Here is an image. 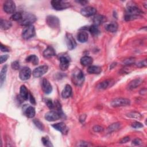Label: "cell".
Returning <instances> with one entry per match:
<instances>
[{"instance_id": "cell-18", "label": "cell", "mask_w": 147, "mask_h": 147, "mask_svg": "<svg viewBox=\"0 0 147 147\" xmlns=\"http://www.w3.org/2000/svg\"><path fill=\"white\" fill-rule=\"evenodd\" d=\"M72 90L71 86L69 84H66L61 92V96L65 99L68 98L72 95Z\"/></svg>"}, {"instance_id": "cell-15", "label": "cell", "mask_w": 147, "mask_h": 147, "mask_svg": "<svg viewBox=\"0 0 147 147\" xmlns=\"http://www.w3.org/2000/svg\"><path fill=\"white\" fill-rule=\"evenodd\" d=\"M52 126L56 130L63 134H65L68 131V128L64 122H59L52 125Z\"/></svg>"}, {"instance_id": "cell-22", "label": "cell", "mask_w": 147, "mask_h": 147, "mask_svg": "<svg viewBox=\"0 0 147 147\" xmlns=\"http://www.w3.org/2000/svg\"><path fill=\"white\" fill-rule=\"evenodd\" d=\"M87 71L90 74H99L102 72V68L99 66L90 65L88 67Z\"/></svg>"}, {"instance_id": "cell-32", "label": "cell", "mask_w": 147, "mask_h": 147, "mask_svg": "<svg viewBox=\"0 0 147 147\" xmlns=\"http://www.w3.org/2000/svg\"><path fill=\"white\" fill-rule=\"evenodd\" d=\"M22 14L20 12L14 13L10 17L11 20L13 21H21L22 18Z\"/></svg>"}, {"instance_id": "cell-20", "label": "cell", "mask_w": 147, "mask_h": 147, "mask_svg": "<svg viewBox=\"0 0 147 147\" xmlns=\"http://www.w3.org/2000/svg\"><path fill=\"white\" fill-rule=\"evenodd\" d=\"M106 20V17L102 15H96L93 18V25L98 26L103 24Z\"/></svg>"}, {"instance_id": "cell-10", "label": "cell", "mask_w": 147, "mask_h": 147, "mask_svg": "<svg viewBox=\"0 0 147 147\" xmlns=\"http://www.w3.org/2000/svg\"><path fill=\"white\" fill-rule=\"evenodd\" d=\"M48 67L46 65H42L36 68L32 72V75L35 78H40L47 72Z\"/></svg>"}, {"instance_id": "cell-2", "label": "cell", "mask_w": 147, "mask_h": 147, "mask_svg": "<svg viewBox=\"0 0 147 147\" xmlns=\"http://www.w3.org/2000/svg\"><path fill=\"white\" fill-rule=\"evenodd\" d=\"M84 75L82 70L79 68L76 69L72 74V82L77 86H82L84 81Z\"/></svg>"}, {"instance_id": "cell-49", "label": "cell", "mask_w": 147, "mask_h": 147, "mask_svg": "<svg viewBox=\"0 0 147 147\" xmlns=\"http://www.w3.org/2000/svg\"><path fill=\"white\" fill-rule=\"evenodd\" d=\"M78 2L81 3V4L83 5H86L87 3H88V1H78Z\"/></svg>"}, {"instance_id": "cell-46", "label": "cell", "mask_w": 147, "mask_h": 147, "mask_svg": "<svg viewBox=\"0 0 147 147\" xmlns=\"http://www.w3.org/2000/svg\"><path fill=\"white\" fill-rule=\"evenodd\" d=\"M129 141H130V137H123V138H122L120 140L119 142L121 144H125V143Z\"/></svg>"}, {"instance_id": "cell-8", "label": "cell", "mask_w": 147, "mask_h": 147, "mask_svg": "<svg viewBox=\"0 0 147 147\" xmlns=\"http://www.w3.org/2000/svg\"><path fill=\"white\" fill-rule=\"evenodd\" d=\"M60 68L62 71H65L68 69L70 63V57L67 54H64L59 56Z\"/></svg>"}, {"instance_id": "cell-40", "label": "cell", "mask_w": 147, "mask_h": 147, "mask_svg": "<svg viewBox=\"0 0 147 147\" xmlns=\"http://www.w3.org/2000/svg\"><path fill=\"white\" fill-rule=\"evenodd\" d=\"M103 127L100 126H99V125H95L92 128V130L95 131V132H101L103 130Z\"/></svg>"}, {"instance_id": "cell-14", "label": "cell", "mask_w": 147, "mask_h": 147, "mask_svg": "<svg viewBox=\"0 0 147 147\" xmlns=\"http://www.w3.org/2000/svg\"><path fill=\"white\" fill-rule=\"evenodd\" d=\"M80 13L83 16L90 17L95 15L96 13V10L93 7L87 6L81 9Z\"/></svg>"}, {"instance_id": "cell-11", "label": "cell", "mask_w": 147, "mask_h": 147, "mask_svg": "<svg viewBox=\"0 0 147 147\" xmlns=\"http://www.w3.org/2000/svg\"><path fill=\"white\" fill-rule=\"evenodd\" d=\"M3 10L8 14L13 13L16 10V6L15 5V3L13 1L11 0H8L5 2L3 4Z\"/></svg>"}, {"instance_id": "cell-25", "label": "cell", "mask_w": 147, "mask_h": 147, "mask_svg": "<svg viewBox=\"0 0 147 147\" xmlns=\"http://www.w3.org/2000/svg\"><path fill=\"white\" fill-rule=\"evenodd\" d=\"M7 71V65H5L0 72V83H1V87L2 86L5 79H6V72Z\"/></svg>"}, {"instance_id": "cell-44", "label": "cell", "mask_w": 147, "mask_h": 147, "mask_svg": "<svg viewBox=\"0 0 147 147\" xmlns=\"http://www.w3.org/2000/svg\"><path fill=\"white\" fill-rule=\"evenodd\" d=\"M142 141L140 139L136 138V139H134L133 141L132 144H133V145H141L142 144Z\"/></svg>"}, {"instance_id": "cell-9", "label": "cell", "mask_w": 147, "mask_h": 147, "mask_svg": "<svg viewBox=\"0 0 147 147\" xmlns=\"http://www.w3.org/2000/svg\"><path fill=\"white\" fill-rule=\"evenodd\" d=\"M61 118L60 113L57 111L51 110L47 112L45 115V119L49 122L57 121Z\"/></svg>"}, {"instance_id": "cell-41", "label": "cell", "mask_w": 147, "mask_h": 147, "mask_svg": "<svg viewBox=\"0 0 147 147\" xmlns=\"http://www.w3.org/2000/svg\"><path fill=\"white\" fill-rule=\"evenodd\" d=\"M9 55H1L0 57V63L1 64L3 63L4 62H5L7 59L9 58Z\"/></svg>"}, {"instance_id": "cell-31", "label": "cell", "mask_w": 147, "mask_h": 147, "mask_svg": "<svg viewBox=\"0 0 147 147\" xmlns=\"http://www.w3.org/2000/svg\"><path fill=\"white\" fill-rule=\"evenodd\" d=\"M120 127H121V123L119 122H116V123H112L111 125H110L107 128V130L109 133H111L119 130Z\"/></svg>"}, {"instance_id": "cell-30", "label": "cell", "mask_w": 147, "mask_h": 147, "mask_svg": "<svg viewBox=\"0 0 147 147\" xmlns=\"http://www.w3.org/2000/svg\"><path fill=\"white\" fill-rule=\"evenodd\" d=\"M87 29L91 33V34L94 36H97L100 33L99 29H98V26L95 25H92L90 26H88Z\"/></svg>"}, {"instance_id": "cell-16", "label": "cell", "mask_w": 147, "mask_h": 147, "mask_svg": "<svg viewBox=\"0 0 147 147\" xmlns=\"http://www.w3.org/2000/svg\"><path fill=\"white\" fill-rule=\"evenodd\" d=\"M41 87L43 91L47 94H49L52 91V86L51 84L48 81V80L45 78H44L42 80Z\"/></svg>"}, {"instance_id": "cell-12", "label": "cell", "mask_w": 147, "mask_h": 147, "mask_svg": "<svg viewBox=\"0 0 147 147\" xmlns=\"http://www.w3.org/2000/svg\"><path fill=\"white\" fill-rule=\"evenodd\" d=\"M65 41L67 48L69 50H72L75 49L77 45L76 42L75 41L72 34L67 33L65 35Z\"/></svg>"}, {"instance_id": "cell-38", "label": "cell", "mask_w": 147, "mask_h": 147, "mask_svg": "<svg viewBox=\"0 0 147 147\" xmlns=\"http://www.w3.org/2000/svg\"><path fill=\"white\" fill-rule=\"evenodd\" d=\"M11 68L13 69H16V70H17L20 68V62L18 61V60H16V61H13L11 64Z\"/></svg>"}, {"instance_id": "cell-21", "label": "cell", "mask_w": 147, "mask_h": 147, "mask_svg": "<svg viewBox=\"0 0 147 147\" xmlns=\"http://www.w3.org/2000/svg\"><path fill=\"white\" fill-rule=\"evenodd\" d=\"M20 94L21 97L24 100H28V99L29 98V92L26 87L25 85H22L21 86L20 90Z\"/></svg>"}, {"instance_id": "cell-42", "label": "cell", "mask_w": 147, "mask_h": 147, "mask_svg": "<svg viewBox=\"0 0 147 147\" xmlns=\"http://www.w3.org/2000/svg\"><path fill=\"white\" fill-rule=\"evenodd\" d=\"M134 59L133 58H130V59H126L125 61H123V63L125 64H127V65H130V64H132L134 63Z\"/></svg>"}, {"instance_id": "cell-23", "label": "cell", "mask_w": 147, "mask_h": 147, "mask_svg": "<svg viewBox=\"0 0 147 147\" xmlns=\"http://www.w3.org/2000/svg\"><path fill=\"white\" fill-rule=\"evenodd\" d=\"M88 34L86 32L81 31L77 35L78 40L82 43L86 42L88 40Z\"/></svg>"}, {"instance_id": "cell-43", "label": "cell", "mask_w": 147, "mask_h": 147, "mask_svg": "<svg viewBox=\"0 0 147 147\" xmlns=\"http://www.w3.org/2000/svg\"><path fill=\"white\" fill-rule=\"evenodd\" d=\"M0 47H1V51L2 52H9L10 51V49L7 47H6L5 45H3L2 43L1 44Z\"/></svg>"}, {"instance_id": "cell-33", "label": "cell", "mask_w": 147, "mask_h": 147, "mask_svg": "<svg viewBox=\"0 0 147 147\" xmlns=\"http://www.w3.org/2000/svg\"><path fill=\"white\" fill-rule=\"evenodd\" d=\"M41 141H42V144H44V146H48V147L53 146V145H52L51 141H50V140H49V138L48 136L42 137L41 138Z\"/></svg>"}, {"instance_id": "cell-13", "label": "cell", "mask_w": 147, "mask_h": 147, "mask_svg": "<svg viewBox=\"0 0 147 147\" xmlns=\"http://www.w3.org/2000/svg\"><path fill=\"white\" fill-rule=\"evenodd\" d=\"M31 75H32L31 69L28 67H25L20 70L19 76L21 80H26L30 78Z\"/></svg>"}, {"instance_id": "cell-27", "label": "cell", "mask_w": 147, "mask_h": 147, "mask_svg": "<svg viewBox=\"0 0 147 147\" xmlns=\"http://www.w3.org/2000/svg\"><path fill=\"white\" fill-rule=\"evenodd\" d=\"M25 114L28 118H33L36 114L34 107H33V106H28L25 111Z\"/></svg>"}, {"instance_id": "cell-48", "label": "cell", "mask_w": 147, "mask_h": 147, "mask_svg": "<svg viewBox=\"0 0 147 147\" xmlns=\"http://www.w3.org/2000/svg\"><path fill=\"white\" fill-rule=\"evenodd\" d=\"M82 144L79 145V146H90L91 144H90L88 142H80Z\"/></svg>"}, {"instance_id": "cell-35", "label": "cell", "mask_w": 147, "mask_h": 147, "mask_svg": "<svg viewBox=\"0 0 147 147\" xmlns=\"http://www.w3.org/2000/svg\"><path fill=\"white\" fill-rule=\"evenodd\" d=\"M33 123H34V125H36V126L40 130H43L44 129V126L43 125V124L42 123V122H41L38 119H35L33 120Z\"/></svg>"}, {"instance_id": "cell-17", "label": "cell", "mask_w": 147, "mask_h": 147, "mask_svg": "<svg viewBox=\"0 0 147 147\" xmlns=\"http://www.w3.org/2000/svg\"><path fill=\"white\" fill-rule=\"evenodd\" d=\"M56 55L54 48L51 46H48L43 52V56L45 58H51Z\"/></svg>"}, {"instance_id": "cell-4", "label": "cell", "mask_w": 147, "mask_h": 147, "mask_svg": "<svg viewBox=\"0 0 147 147\" xmlns=\"http://www.w3.org/2000/svg\"><path fill=\"white\" fill-rule=\"evenodd\" d=\"M35 35V28L33 25L25 26L22 32V37L25 40L31 38Z\"/></svg>"}, {"instance_id": "cell-3", "label": "cell", "mask_w": 147, "mask_h": 147, "mask_svg": "<svg viewBox=\"0 0 147 147\" xmlns=\"http://www.w3.org/2000/svg\"><path fill=\"white\" fill-rule=\"evenodd\" d=\"M53 8L56 10H63L70 7V3L61 0H53L51 2Z\"/></svg>"}, {"instance_id": "cell-37", "label": "cell", "mask_w": 147, "mask_h": 147, "mask_svg": "<svg viewBox=\"0 0 147 147\" xmlns=\"http://www.w3.org/2000/svg\"><path fill=\"white\" fill-rule=\"evenodd\" d=\"M127 116L131 118H137V119H140L141 118V115L138 113H136V112H131L130 113L127 114Z\"/></svg>"}, {"instance_id": "cell-24", "label": "cell", "mask_w": 147, "mask_h": 147, "mask_svg": "<svg viewBox=\"0 0 147 147\" xmlns=\"http://www.w3.org/2000/svg\"><path fill=\"white\" fill-rule=\"evenodd\" d=\"M80 63L84 66H89L90 65L93 61L92 58L88 56H84L80 59Z\"/></svg>"}, {"instance_id": "cell-36", "label": "cell", "mask_w": 147, "mask_h": 147, "mask_svg": "<svg viewBox=\"0 0 147 147\" xmlns=\"http://www.w3.org/2000/svg\"><path fill=\"white\" fill-rule=\"evenodd\" d=\"M44 102L46 104V105L47 106V107L50 109H52L54 107V104L52 102V100L50 99H48V98H46L44 99Z\"/></svg>"}, {"instance_id": "cell-19", "label": "cell", "mask_w": 147, "mask_h": 147, "mask_svg": "<svg viewBox=\"0 0 147 147\" xmlns=\"http://www.w3.org/2000/svg\"><path fill=\"white\" fill-rule=\"evenodd\" d=\"M142 82V79H136L131 80L127 86V88L129 90H133L134 88L138 87Z\"/></svg>"}, {"instance_id": "cell-7", "label": "cell", "mask_w": 147, "mask_h": 147, "mask_svg": "<svg viewBox=\"0 0 147 147\" xmlns=\"http://www.w3.org/2000/svg\"><path fill=\"white\" fill-rule=\"evenodd\" d=\"M36 17L33 14H26L23 16L22 20L20 21V24L22 26H29L32 25L36 21Z\"/></svg>"}, {"instance_id": "cell-34", "label": "cell", "mask_w": 147, "mask_h": 147, "mask_svg": "<svg viewBox=\"0 0 147 147\" xmlns=\"http://www.w3.org/2000/svg\"><path fill=\"white\" fill-rule=\"evenodd\" d=\"M110 84V80H105L101 83H100L98 86V88L99 89H106L109 87Z\"/></svg>"}, {"instance_id": "cell-39", "label": "cell", "mask_w": 147, "mask_h": 147, "mask_svg": "<svg viewBox=\"0 0 147 147\" xmlns=\"http://www.w3.org/2000/svg\"><path fill=\"white\" fill-rule=\"evenodd\" d=\"M131 126L133 127V128H135V129H139V128H141V127H143V125L139 122H133L132 124H131Z\"/></svg>"}, {"instance_id": "cell-1", "label": "cell", "mask_w": 147, "mask_h": 147, "mask_svg": "<svg viewBox=\"0 0 147 147\" xmlns=\"http://www.w3.org/2000/svg\"><path fill=\"white\" fill-rule=\"evenodd\" d=\"M142 14V11H141L137 6L132 3L127 5L124 19L126 21L133 20L140 17Z\"/></svg>"}, {"instance_id": "cell-26", "label": "cell", "mask_w": 147, "mask_h": 147, "mask_svg": "<svg viewBox=\"0 0 147 147\" xmlns=\"http://www.w3.org/2000/svg\"><path fill=\"white\" fill-rule=\"evenodd\" d=\"M118 25L117 23L115 22H111L106 25V29L107 31H108L109 32L114 33V32H117V30H118Z\"/></svg>"}, {"instance_id": "cell-29", "label": "cell", "mask_w": 147, "mask_h": 147, "mask_svg": "<svg viewBox=\"0 0 147 147\" xmlns=\"http://www.w3.org/2000/svg\"><path fill=\"white\" fill-rule=\"evenodd\" d=\"M1 28L3 30H7L11 28L12 24L10 21L6 20H1Z\"/></svg>"}, {"instance_id": "cell-47", "label": "cell", "mask_w": 147, "mask_h": 147, "mask_svg": "<svg viewBox=\"0 0 147 147\" xmlns=\"http://www.w3.org/2000/svg\"><path fill=\"white\" fill-rule=\"evenodd\" d=\"M29 99H30V102L31 103H32L33 105H35V104H36L35 99L34 98V97L33 96V95H32L31 94H29Z\"/></svg>"}, {"instance_id": "cell-6", "label": "cell", "mask_w": 147, "mask_h": 147, "mask_svg": "<svg viewBox=\"0 0 147 147\" xmlns=\"http://www.w3.org/2000/svg\"><path fill=\"white\" fill-rule=\"evenodd\" d=\"M46 22L47 25L51 28L56 29L60 27V21L59 18L52 15H50L47 17Z\"/></svg>"}, {"instance_id": "cell-5", "label": "cell", "mask_w": 147, "mask_h": 147, "mask_svg": "<svg viewBox=\"0 0 147 147\" xmlns=\"http://www.w3.org/2000/svg\"><path fill=\"white\" fill-rule=\"evenodd\" d=\"M111 106L113 107H121L126 106L130 105V100L129 99L124 98H117L111 100L110 103Z\"/></svg>"}, {"instance_id": "cell-45", "label": "cell", "mask_w": 147, "mask_h": 147, "mask_svg": "<svg viewBox=\"0 0 147 147\" xmlns=\"http://www.w3.org/2000/svg\"><path fill=\"white\" fill-rule=\"evenodd\" d=\"M137 67H145L146 65V60H144L143 61H140L139 63H137Z\"/></svg>"}, {"instance_id": "cell-28", "label": "cell", "mask_w": 147, "mask_h": 147, "mask_svg": "<svg viewBox=\"0 0 147 147\" xmlns=\"http://www.w3.org/2000/svg\"><path fill=\"white\" fill-rule=\"evenodd\" d=\"M26 61L28 63H31L34 65H37L38 64V58L35 55H31L26 58Z\"/></svg>"}]
</instances>
